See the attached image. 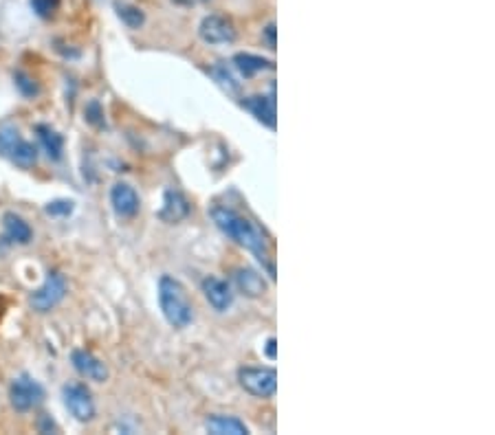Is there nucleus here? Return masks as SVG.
<instances>
[{"mask_svg": "<svg viewBox=\"0 0 495 435\" xmlns=\"http://www.w3.org/2000/svg\"><path fill=\"white\" fill-rule=\"evenodd\" d=\"M210 216L224 236L238 242L240 246H244L246 250H251V253L266 266L271 280H276V266L271 262V253H268V238L262 233L260 226H256L249 218L240 216L238 211L229 207H214Z\"/></svg>", "mask_w": 495, "mask_h": 435, "instance_id": "1", "label": "nucleus"}, {"mask_svg": "<svg viewBox=\"0 0 495 435\" xmlns=\"http://www.w3.org/2000/svg\"><path fill=\"white\" fill-rule=\"evenodd\" d=\"M159 308L165 321L176 330H183L194 321V306L185 286L170 275H163L159 280Z\"/></svg>", "mask_w": 495, "mask_h": 435, "instance_id": "2", "label": "nucleus"}, {"mask_svg": "<svg viewBox=\"0 0 495 435\" xmlns=\"http://www.w3.org/2000/svg\"><path fill=\"white\" fill-rule=\"evenodd\" d=\"M0 154L18 167H33L38 161V148L27 141L13 126H0Z\"/></svg>", "mask_w": 495, "mask_h": 435, "instance_id": "3", "label": "nucleus"}, {"mask_svg": "<svg viewBox=\"0 0 495 435\" xmlns=\"http://www.w3.org/2000/svg\"><path fill=\"white\" fill-rule=\"evenodd\" d=\"M238 382L249 396L273 398L278 389V372L273 368H240Z\"/></svg>", "mask_w": 495, "mask_h": 435, "instance_id": "4", "label": "nucleus"}, {"mask_svg": "<svg viewBox=\"0 0 495 435\" xmlns=\"http://www.w3.org/2000/svg\"><path fill=\"white\" fill-rule=\"evenodd\" d=\"M9 400L16 411H31L44 400V389L36 378H31L29 374H22L13 378L9 387Z\"/></svg>", "mask_w": 495, "mask_h": 435, "instance_id": "5", "label": "nucleus"}, {"mask_svg": "<svg viewBox=\"0 0 495 435\" xmlns=\"http://www.w3.org/2000/svg\"><path fill=\"white\" fill-rule=\"evenodd\" d=\"M66 294V280L64 275L60 272H49L47 280H44V284L31 294V308L38 310V312H49L53 310Z\"/></svg>", "mask_w": 495, "mask_h": 435, "instance_id": "6", "label": "nucleus"}, {"mask_svg": "<svg viewBox=\"0 0 495 435\" xmlns=\"http://www.w3.org/2000/svg\"><path fill=\"white\" fill-rule=\"evenodd\" d=\"M62 396H64L66 409L71 411V416H75V420L88 422V420L95 418V402H93V396H91V392H88L86 385H82V382L64 385Z\"/></svg>", "mask_w": 495, "mask_h": 435, "instance_id": "7", "label": "nucleus"}, {"mask_svg": "<svg viewBox=\"0 0 495 435\" xmlns=\"http://www.w3.org/2000/svg\"><path fill=\"white\" fill-rule=\"evenodd\" d=\"M198 33L202 42L207 44H232L236 42V29L234 25L222 16H205L198 27Z\"/></svg>", "mask_w": 495, "mask_h": 435, "instance_id": "8", "label": "nucleus"}, {"mask_svg": "<svg viewBox=\"0 0 495 435\" xmlns=\"http://www.w3.org/2000/svg\"><path fill=\"white\" fill-rule=\"evenodd\" d=\"M202 294L216 312H227L234 306V290L229 282L214 277V275L202 280Z\"/></svg>", "mask_w": 495, "mask_h": 435, "instance_id": "9", "label": "nucleus"}, {"mask_svg": "<svg viewBox=\"0 0 495 435\" xmlns=\"http://www.w3.org/2000/svg\"><path fill=\"white\" fill-rule=\"evenodd\" d=\"M110 204L119 218H132L137 216L141 200L132 185H128V182H115L110 189Z\"/></svg>", "mask_w": 495, "mask_h": 435, "instance_id": "10", "label": "nucleus"}, {"mask_svg": "<svg viewBox=\"0 0 495 435\" xmlns=\"http://www.w3.org/2000/svg\"><path fill=\"white\" fill-rule=\"evenodd\" d=\"M71 360L75 365V370L88 378V380H95V382H104L108 378V368L106 363H102L95 354L86 352V350H75L71 354Z\"/></svg>", "mask_w": 495, "mask_h": 435, "instance_id": "11", "label": "nucleus"}, {"mask_svg": "<svg viewBox=\"0 0 495 435\" xmlns=\"http://www.w3.org/2000/svg\"><path fill=\"white\" fill-rule=\"evenodd\" d=\"M187 214H190L187 198L178 189H168L165 196H163V207L156 216H159V220H163L168 224H176V222H181L183 218H187Z\"/></svg>", "mask_w": 495, "mask_h": 435, "instance_id": "12", "label": "nucleus"}, {"mask_svg": "<svg viewBox=\"0 0 495 435\" xmlns=\"http://www.w3.org/2000/svg\"><path fill=\"white\" fill-rule=\"evenodd\" d=\"M234 282L238 286V290L246 297H251V299H258V297L266 294V282L264 277L254 270V268H236L234 270Z\"/></svg>", "mask_w": 495, "mask_h": 435, "instance_id": "13", "label": "nucleus"}, {"mask_svg": "<svg viewBox=\"0 0 495 435\" xmlns=\"http://www.w3.org/2000/svg\"><path fill=\"white\" fill-rule=\"evenodd\" d=\"M242 106L249 110L260 123H264L266 128H271V130L276 128V97H273V93L268 97L266 95L246 97L242 101Z\"/></svg>", "mask_w": 495, "mask_h": 435, "instance_id": "14", "label": "nucleus"}, {"mask_svg": "<svg viewBox=\"0 0 495 435\" xmlns=\"http://www.w3.org/2000/svg\"><path fill=\"white\" fill-rule=\"evenodd\" d=\"M205 429L214 435H246L249 433V426L236 416H210L205 420Z\"/></svg>", "mask_w": 495, "mask_h": 435, "instance_id": "15", "label": "nucleus"}, {"mask_svg": "<svg viewBox=\"0 0 495 435\" xmlns=\"http://www.w3.org/2000/svg\"><path fill=\"white\" fill-rule=\"evenodd\" d=\"M234 68H236V71H238L240 75H244V77H254V75H258V73H262V71H273L276 64H273L271 60L260 57V55L238 53V55L234 57Z\"/></svg>", "mask_w": 495, "mask_h": 435, "instance_id": "16", "label": "nucleus"}, {"mask_svg": "<svg viewBox=\"0 0 495 435\" xmlns=\"http://www.w3.org/2000/svg\"><path fill=\"white\" fill-rule=\"evenodd\" d=\"M36 132H38L40 145L44 148L47 156L51 158V161H60L62 152H64V139H62V134L55 132L51 126H44V123L36 126Z\"/></svg>", "mask_w": 495, "mask_h": 435, "instance_id": "17", "label": "nucleus"}, {"mask_svg": "<svg viewBox=\"0 0 495 435\" xmlns=\"http://www.w3.org/2000/svg\"><path fill=\"white\" fill-rule=\"evenodd\" d=\"M5 222V233L11 242H18V244H29L31 238H33V231H31V226L22 220L20 216L16 214H5L3 218Z\"/></svg>", "mask_w": 495, "mask_h": 435, "instance_id": "18", "label": "nucleus"}, {"mask_svg": "<svg viewBox=\"0 0 495 435\" xmlns=\"http://www.w3.org/2000/svg\"><path fill=\"white\" fill-rule=\"evenodd\" d=\"M212 75H214V79H216L224 90H227L229 95H238V93H240V82L236 79L234 71H232V68H229L227 64H224V62L212 68Z\"/></svg>", "mask_w": 495, "mask_h": 435, "instance_id": "19", "label": "nucleus"}, {"mask_svg": "<svg viewBox=\"0 0 495 435\" xmlns=\"http://www.w3.org/2000/svg\"><path fill=\"white\" fill-rule=\"evenodd\" d=\"M117 16L121 18L124 25L130 27V29H139L146 22L143 11L139 7H134V5H117Z\"/></svg>", "mask_w": 495, "mask_h": 435, "instance_id": "20", "label": "nucleus"}, {"mask_svg": "<svg viewBox=\"0 0 495 435\" xmlns=\"http://www.w3.org/2000/svg\"><path fill=\"white\" fill-rule=\"evenodd\" d=\"M13 79H16V86L20 88V93L25 95V97H36V95H38V84H36L27 73L18 71V73L13 75Z\"/></svg>", "mask_w": 495, "mask_h": 435, "instance_id": "21", "label": "nucleus"}, {"mask_svg": "<svg viewBox=\"0 0 495 435\" xmlns=\"http://www.w3.org/2000/svg\"><path fill=\"white\" fill-rule=\"evenodd\" d=\"M31 7L40 18H51L60 7V0H31Z\"/></svg>", "mask_w": 495, "mask_h": 435, "instance_id": "22", "label": "nucleus"}, {"mask_svg": "<svg viewBox=\"0 0 495 435\" xmlns=\"http://www.w3.org/2000/svg\"><path fill=\"white\" fill-rule=\"evenodd\" d=\"M86 121L97 126V128L104 126V110H102L99 101H91V104L86 106Z\"/></svg>", "mask_w": 495, "mask_h": 435, "instance_id": "23", "label": "nucleus"}, {"mask_svg": "<svg viewBox=\"0 0 495 435\" xmlns=\"http://www.w3.org/2000/svg\"><path fill=\"white\" fill-rule=\"evenodd\" d=\"M71 211H73L71 200H53L47 204V214H51V216H69Z\"/></svg>", "mask_w": 495, "mask_h": 435, "instance_id": "24", "label": "nucleus"}, {"mask_svg": "<svg viewBox=\"0 0 495 435\" xmlns=\"http://www.w3.org/2000/svg\"><path fill=\"white\" fill-rule=\"evenodd\" d=\"M264 35H266V42H268V47L276 49V25L273 22H268L266 29H264Z\"/></svg>", "mask_w": 495, "mask_h": 435, "instance_id": "25", "label": "nucleus"}, {"mask_svg": "<svg viewBox=\"0 0 495 435\" xmlns=\"http://www.w3.org/2000/svg\"><path fill=\"white\" fill-rule=\"evenodd\" d=\"M266 354H268V358H276V338L273 336L266 341Z\"/></svg>", "mask_w": 495, "mask_h": 435, "instance_id": "26", "label": "nucleus"}]
</instances>
